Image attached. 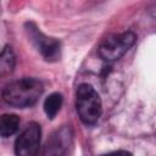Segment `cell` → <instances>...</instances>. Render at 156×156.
Here are the masks:
<instances>
[{
  "instance_id": "obj_2",
  "label": "cell",
  "mask_w": 156,
  "mask_h": 156,
  "mask_svg": "<svg viewBox=\"0 0 156 156\" xmlns=\"http://www.w3.org/2000/svg\"><path fill=\"white\" fill-rule=\"evenodd\" d=\"M76 108L84 124H94L99 121L102 112L101 99L90 84L83 83L77 88Z\"/></svg>"
},
{
  "instance_id": "obj_5",
  "label": "cell",
  "mask_w": 156,
  "mask_h": 156,
  "mask_svg": "<svg viewBox=\"0 0 156 156\" xmlns=\"http://www.w3.org/2000/svg\"><path fill=\"white\" fill-rule=\"evenodd\" d=\"M41 128L38 123H29L15 143L16 156H37L40 149Z\"/></svg>"
},
{
  "instance_id": "obj_7",
  "label": "cell",
  "mask_w": 156,
  "mask_h": 156,
  "mask_svg": "<svg viewBox=\"0 0 156 156\" xmlns=\"http://www.w3.org/2000/svg\"><path fill=\"white\" fill-rule=\"evenodd\" d=\"M16 66V56L11 46H5L0 52V78L10 76Z\"/></svg>"
},
{
  "instance_id": "obj_4",
  "label": "cell",
  "mask_w": 156,
  "mask_h": 156,
  "mask_svg": "<svg viewBox=\"0 0 156 156\" xmlns=\"http://www.w3.org/2000/svg\"><path fill=\"white\" fill-rule=\"evenodd\" d=\"M72 141L73 132L71 127L63 126L50 135L43 149H39L37 156H66Z\"/></svg>"
},
{
  "instance_id": "obj_10",
  "label": "cell",
  "mask_w": 156,
  "mask_h": 156,
  "mask_svg": "<svg viewBox=\"0 0 156 156\" xmlns=\"http://www.w3.org/2000/svg\"><path fill=\"white\" fill-rule=\"evenodd\" d=\"M101 156H133V155L128 151L118 150V151H112V152H108V154H105V155H101Z\"/></svg>"
},
{
  "instance_id": "obj_8",
  "label": "cell",
  "mask_w": 156,
  "mask_h": 156,
  "mask_svg": "<svg viewBox=\"0 0 156 156\" xmlns=\"http://www.w3.org/2000/svg\"><path fill=\"white\" fill-rule=\"evenodd\" d=\"M20 128V117L13 113H4L0 116V135L4 138L13 135Z\"/></svg>"
},
{
  "instance_id": "obj_1",
  "label": "cell",
  "mask_w": 156,
  "mask_h": 156,
  "mask_svg": "<svg viewBox=\"0 0 156 156\" xmlns=\"http://www.w3.org/2000/svg\"><path fill=\"white\" fill-rule=\"evenodd\" d=\"M43 91L44 87L40 80L27 77L7 84L2 90V99L10 106L24 108L34 105Z\"/></svg>"
},
{
  "instance_id": "obj_3",
  "label": "cell",
  "mask_w": 156,
  "mask_h": 156,
  "mask_svg": "<svg viewBox=\"0 0 156 156\" xmlns=\"http://www.w3.org/2000/svg\"><path fill=\"white\" fill-rule=\"evenodd\" d=\"M136 35L133 32H123L106 38L99 46L98 54L106 62L119 60L135 43Z\"/></svg>"
},
{
  "instance_id": "obj_9",
  "label": "cell",
  "mask_w": 156,
  "mask_h": 156,
  "mask_svg": "<svg viewBox=\"0 0 156 156\" xmlns=\"http://www.w3.org/2000/svg\"><path fill=\"white\" fill-rule=\"evenodd\" d=\"M62 101H63L62 95L58 94V93H52L45 99V101H44V111H45L48 118L52 119L58 113V111H60V108L62 106Z\"/></svg>"
},
{
  "instance_id": "obj_6",
  "label": "cell",
  "mask_w": 156,
  "mask_h": 156,
  "mask_svg": "<svg viewBox=\"0 0 156 156\" xmlns=\"http://www.w3.org/2000/svg\"><path fill=\"white\" fill-rule=\"evenodd\" d=\"M27 33L46 61H56L60 58V41L41 33L33 23H27Z\"/></svg>"
}]
</instances>
